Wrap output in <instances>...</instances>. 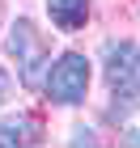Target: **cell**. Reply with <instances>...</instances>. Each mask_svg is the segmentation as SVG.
<instances>
[{"instance_id": "obj_4", "label": "cell", "mask_w": 140, "mask_h": 148, "mask_svg": "<svg viewBox=\"0 0 140 148\" xmlns=\"http://www.w3.org/2000/svg\"><path fill=\"white\" fill-rule=\"evenodd\" d=\"M43 140V123L34 114H17L0 123V144H38Z\"/></svg>"}, {"instance_id": "obj_2", "label": "cell", "mask_w": 140, "mask_h": 148, "mask_svg": "<svg viewBox=\"0 0 140 148\" xmlns=\"http://www.w3.org/2000/svg\"><path fill=\"white\" fill-rule=\"evenodd\" d=\"M9 55L17 59V68H21V85L26 89H43V68H47V51H43V38L34 34V25L30 21H17L9 34Z\"/></svg>"}, {"instance_id": "obj_6", "label": "cell", "mask_w": 140, "mask_h": 148, "mask_svg": "<svg viewBox=\"0 0 140 148\" xmlns=\"http://www.w3.org/2000/svg\"><path fill=\"white\" fill-rule=\"evenodd\" d=\"M9 89H13V80H9V72H0V102H9Z\"/></svg>"}, {"instance_id": "obj_1", "label": "cell", "mask_w": 140, "mask_h": 148, "mask_svg": "<svg viewBox=\"0 0 140 148\" xmlns=\"http://www.w3.org/2000/svg\"><path fill=\"white\" fill-rule=\"evenodd\" d=\"M43 89H47V97H51L55 106L85 102V93H89V59H85L81 51H64V55L51 64Z\"/></svg>"}, {"instance_id": "obj_7", "label": "cell", "mask_w": 140, "mask_h": 148, "mask_svg": "<svg viewBox=\"0 0 140 148\" xmlns=\"http://www.w3.org/2000/svg\"><path fill=\"white\" fill-rule=\"evenodd\" d=\"M128 144H140V131H132V136H128Z\"/></svg>"}, {"instance_id": "obj_3", "label": "cell", "mask_w": 140, "mask_h": 148, "mask_svg": "<svg viewBox=\"0 0 140 148\" xmlns=\"http://www.w3.org/2000/svg\"><path fill=\"white\" fill-rule=\"evenodd\" d=\"M47 13L64 34H77L89 21V0H47Z\"/></svg>"}, {"instance_id": "obj_5", "label": "cell", "mask_w": 140, "mask_h": 148, "mask_svg": "<svg viewBox=\"0 0 140 148\" xmlns=\"http://www.w3.org/2000/svg\"><path fill=\"white\" fill-rule=\"evenodd\" d=\"M119 93H123V97H128L132 106L140 102V47H136V55H132V68H128V80H123V89H119Z\"/></svg>"}]
</instances>
